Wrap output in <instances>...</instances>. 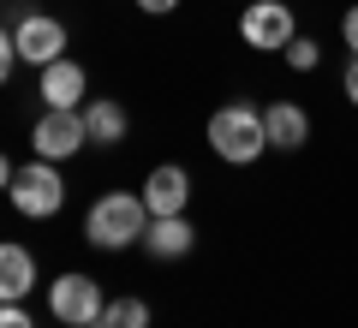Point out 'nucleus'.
Returning <instances> with one entry per match:
<instances>
[{
    "mask_svg": "<svg viewBox=\"0 0 358 328\" xmlns=\"http://www.w3.org/2000/svg\"><path fill=\"white\" fill-rule=\"evenodd\" d=\"M138 6H143V13H173L179 0H138Z\"/></svg>",
    "mask_w": 358,
    "mask_h": 328,
    "instance_id": "obj_19",
    "label": "nucleus"
},
{
    "mask_svg": "<svg viewBox=\"0 0 358 328\" xmlns=\"http://www.w3.org/2000/svg\"><path fill=\"white\" fill-rule=\"evenodd\" d=\"M30 143H36L42 162H66V155H78L90 143L84 114H78V108H48V114L36 120V131H30Z\"/></svg>",
    "mask_w": 358,
    "mask_h": 328,
    "instance_id": "obj_5",
    "label": "nucleus"
},
{
    "mask_svg": "<svg viewBox=\"0 0 358 328\" xmlns=\"http://www.w3.org/2000/svg\"><path fill=\"white\" fill-rule=\"evenodd\" d=\"M30 287H36V257L24 245H0V292H6V304H18Z\"/></svg>",
    "mask_w": 358,
    "mask_h": 328,
    "instance_id": "obj_12",
    "label": "nucleus"
},
{
    "mask_svg": "<svg viewBox=\"0 0 358 328\" xmlns=\"http://www.w3.org/2000/svg\"><path fill=\"white\" fill-rule=\"evenodd\" d=\"M341 30H346V48H352V54H358V6H352V13H346V18H341Z\"/></svg>",
    "mask_w": 358,
    "mask_h": 328,
    "instance_id": "obj_18",
    "label": "nucleus"
},
{
    "mask_svg": "<svg viewBox=\"0 0 358 328\" xmlns=\"http://www.w3.org/2000/svg\"><path fill=\"white\" fill-rule=\"evenodd\" d=\"M150 203H143V191H108V197L90 203L84 215V239L96 245V251H126L131 239L143 245V233H150Z\"/></svg>",
    "mask_w": 358,
    "mask_h": 328,
    "instance_id": "obj_1",
    "label": "nucleus"
},
{
    "mask_svg": "<svg viewBox=\"0 0 358 328\" xmlns=\"http://www.w3.org/2000/svg\"><path fill=\"white\" fill-rule=\"evenodd\" d=\"M0 328H36V322H30V316L18 311V304H6V311H0Z\"/></svg>",
    "mask_w": 358,
    "mask_h": 328,
    "instance_id": "obj_16",
    "label": "nucleus"
},
{
    "mask_svg": "<svg viewBox=\"0 0 358 328\" xmlns=\"http://www.w3.org/2000/svg\"><path fill=\"white\" fill-rule=\"evenodd\" d=\"M239 36L251 42V48H263V54L287 48V42L299 36L293 30V6H281V0H251L245 18H239Z\"/></svg>",
    "mask_w": 358,
    "mask_h": 328,
    "instance_id": "obj_6",
    "label": "nucleus"
},
{
    "mask_svg": "<svg viewBox=\"0 0 358 328\" xmlns=\"http://www.w3.org/2000/svg\"><path fill=\"white\" fill-rule=\"evenodd\" d=\"M36 96L48 101V108H78V101H84V66H78V60H54V66H42Z\"/></svg>",
    "mask_w": 358,
    "mask_h": 328,
    "instance_id": "obj_9",
    "label": "nucleus"
},
{
    "mask_svg": "<svg viewBox=\"0 0 358 328\" xmlns=\"http://www.w3.org/2000/svg\"><path fill=\"white\" fill-rule=\"evenodd\" d=\"M90 328H108V322H90Z\"/></svg>",
    "mask_w": 358,
    "mask_h": 328,
    "instance_id": "obj_20",
    "label": "nucleus"
},
{
    "mask_svg": "<svg viewBox=\"0 0 358 328\" xmlns=\"http://www.w3.org/2000/svg\"><path fill=\"white\" fill-rule=\"evenodd\" d=\"M192 221H185V215H155L150 221V233H143V251L150 257H162V263H173V257H185L192 251Z\"/></svg>",
    "mask_w": 358,
    "mask_h": 328,
    "instance_id": "obj_10",
    "label": "nucleus"
},
{
    "mask_svg": "<svg viewBox=\"0 0 358 328\" xmlns=\"http://www.w3.org/2000/svg\"><path fill=\"white\" fill-rule=\"evenodd\" d=\"M263 126H268V143H275V150H305V138H310L305 108H293V101H275V108H263Z\"/></svg>",
    "mask_w": 358,
    "mask_h": 328,
    "instance_id": "obj_11",
    "label": "nucleus"
},
{
    "mask_svg": "<svg viewBox=\"0 0 358 328\" xmlns=\"http://www.w3.org/2000/svg\"><path fill=\"white\" fill-rule=\"evenodd\" d=\"M102 322H108V328H150V304L131 299V292H126V299H108Z\"/></svg>",
    "mask_w": 358,
    "mask_h": 328,
    "instance_id": "obj_14",
    "label": "nucleus"
},
{
    "mask_svg": "<svg viewBox=\"0 0 358 328\" xmlns=\"http://www.w3.org/2000/svg\"><path fill=\"white\" fill-rule=\"evenodd\" d=\"M287 60H293L299 72H310V66H317V42H305V36H293V42H287Z\"/></svg>",
    "mask_w": 358,
    "mask_h": 328,
    "instance_id": "obj_15",
    "label": "nucleus"
},
{
    "mask_svg": "<svg viewBox=\"0 0 358 328\" xmlns=\"http://www.w3.org/2000/svg\"><path fill=\"white\" fill-rule=\"evenodd\" d=\"M13 203H18V215H36V221H48V215H60V203H66V185H60V173H54V162H30V167H18V179H13Z\"/></svg>",
    "mask_w": 358,
    "mask_h": 328,
    "instance_id": "obj_4",
    "label": "nucleus"
},
{
    "mask_svg": "<svg viewBox=\"0 0 358 328\" xmlns=\"http://www.w3.org/2000/svg\"><path fill=\"white\" fill-rule=\"evenodd\" d=\"M84 131H90L96 150L120 143V138H126V108H120V101H90V108H84Z\"/></svg>",
    "mask_w": 358,
    "mask_h": 328,
    "instance_id": "obj_13",
    "label": "nucleus"
},
{
    "mask_svg": "<svg viewBox=\"0 0 358 328\" xmlns=\"http://www.w3.org/2000/svg\"><path fill=\"white\" fill-rule=\"evenodd\" d=\"M13 42H18V54L24 60H36V66H54V60H66V24L60 18H48V13H24L13 24Z\"/></svg>",
    "mask_w": 358,
    "mask_h": 328,
    "instance_id": "obj_7",
    "label": "nucleus"
},
{
    "mask_svg": "<svg viewBox=\"0 0 358 328\" xmlns=\"http://www.w3.org/2000/svg\"><path fill=\"white\" fill-rule=\"evenodd\" d=\"M209 150L221 155V162H257V155L268 150V126L257 108H245V101H227L215 120H209Z\"/></svg>",
    "mask_w": 358,
    "mask_h": 328,
    "instance_id": "obj_2",
    "label": "nucleus"
},
{
    "mask_svg": "<svg viewBox=\"0 0 358 328\" xmlns=\"http://www.w3.org/2000/svg\"><path fill=\"white\" fill-rule=\"evenodd\" d=\"M48 311L60 316L66 328H90V322H102L108 299H102V287H96L90 275H60L48 287Z\"/></svg>",
    "mask_w": 358,
    "mask_h": 328,
    "instance_id": "obj_3",
    "label": "nucleus"
},
{
    "mask_svg": "<svg viewBox=\"0 0 358 328\" xmlns=\"http://www.w3.org/2000/svg\"><path fill=\"white\" fill-rule=\"evenodd\" d=\"M185 197H192V173H185V167H155V173L143 179L150 215H185Z\"/></svg>",
    "mask_w": 358,
    "mask_h": 328,
    "instance_id": "obj_8",
    "label": "nucleus"
},
{
    "mask_svg": "<svg viewBox=\"0 0 358 328\" xmlns=\"http://www.w3.org/2000/svg\"><path fill=\"white\" fill-rule=\"evenodd\" d=\"M341 84H346V101L358 108V54H352V66H346V78H341Z\"/></svg>",
    "mask_w": 358,
    "mask_h": 328,
    "instance_id": "obj_17",
    "label": "nucleus"
}]
</instances>
